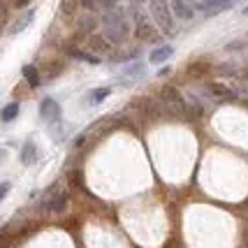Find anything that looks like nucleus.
I'll use <instances>...</instances> for the list:
<instances>
[{
  "instance_id": "4",
  "label": "nucleus",
  "mask_w": 248,
  "mask_h": 248,
  "mask_svg": "<svg viewBox=\"0 0 248 248\" xmlns=\"http://www.w3.org/2000/svg\"><path fill=\"white\" fill-rule=\"evenodd\" d=\"M61 116H63L61 105L56 102L54 97H44L42 102H40V119H42L44 123L54 125V123H58V121H61Z\"/></svg>"
},
{
  "instance_id": "21",
  "label": "nucleus",
  "mask_w": 248,
  "mask_h": 248,
  "mask_svg": "<svg viewBox=\"0 0 248 248\" xmlns=\"http://www.w3.org/2000/svg\"><path fill=\"white\" fill-rule=\"evenodd\" d=\"M79 10V0H61V12L63 16H75Z\"/></svg>"
},
{
  "instance_id": "22",
  "label": "nucleus",
  "mask_w": 248,
  "mask_h": 248,
  "mask_svg": "<svg viewBox=\"0 0 248 248\" xmlns=\"http://www.w3.org/2000/svg\"><path fill=\"white\" fill-rule=\"evenodd\" d=\"M216 72L220 77H232V75H237V67H234V65H230V63H223V65H218L216 67Z\"/></svg>"
},
{
  "instance_id": "30",
  "label": "nucleus",
  "mask_w": 248,
  "mask_h": 248,
  "mask_svg": "<svg viewBox=\"0 0 248 248\" xmlns=\"http://www.w3.org/2000/svg\"><path fill=\"white\" fill-rule=\"evenodd\" d=\"M244 79H248V67H246V70H244Z\"/></svg>"
},
{
  "instance_id": "20",
  "label": "nucleus",
  "mask_w": 248,
  "mask_h": 248,
  "mask_svg": "<svg viewBox=\"0 0 248 248\" xmlns=\"http://www.w3.org/2000/svg\"><path fill=\"white\" fill-rule=\"evenodd\" d=\"M209 70H211V65L204 63V61H197V63L188 65V77H193V79H202L204 75H209Z\"/></svg>"
},
{
  "instance_id": "2",
  "label": "nucleus",
  "mask_w": 248,
  "mask_h": 248,
  "mask_svg": "<svg viewBox=\"0 0 248 248\" xmlns=\"http://www.w3.org/2000/svg\"><path fill=\"white\" fill-rule=\"evenodd\" d=\"M149 7H151L153 21L160 28L162 35H172L176 28H174V14H172L170 2L167 0H149Z\"/></svg>"
},
{
  "instance_id": "14",
  "label": "nucleus",
  "mask_w": 248,
  "mask_h": 248,
  "mask_svg": "<svg viewBox=\"0 0 248 248\" xmlns=\"http://www.w3.org/2000/svg\"><path fill=\"white\" fill-rule=\"evenodd\" d=\"M32 19H35V10L31 7V10H26L21 16H19V19L10 26V35H19V32H23L32 23Z\"/></svg>"
},
{
  "instance_id": "23",
  "label": "nucleus",
  "mask_w": 248,
  "mask_h": 248,
  "mask_svg": "<svg viewBox=\"0 0 248 248\" xmlns=\"http://www.w3.org/2000/svg\"><path fill=\"white\" fill-rule=\"evenodd\" d=\"M241 49H246V40H232L225 44V51H241Z\"/></svg>"
},
{
  "instance_id": "5",
  "label": "nucleus",
  "mask_w": 248,
  "mask_h": 248,
  "mask_svg": "<svg viewBox=\"0 0 248 248\" xmlns=\"http://www.w3.org/2000/svg\"><path fill=\"white\" fill-rule=\"evenodd\" d=\"M135 37H137L140 42H160L162 35L155 31V26L144 16V19H140V21L135 23Z\"/></svg>"
},
{
  "instance_id": "18",
  "label": "nucleus",
  "mask_w": 248,
  "mask_h": 248,
  "mask_svg": "<svg viewBox=\"0 0 248 248\" xmlns=\"http://www.w3.org/2000/svg\"><path fill=\"white\" fill-rule=\"evenodd\" d=\"M19 109H21L19 102H7L5 107L0 109V121H2V123H12V121L19 116Z\"/></svg>"
},
{
  "instance_id": "27",
  "label": "nucleus",
  "mask_w": 248,
  "mask_h": 248,
  "mask_svg": "<svg viewBox=\"0 0 248 248\" xmlns=\"http://www.w3.org/2000/svg\"><path fill=\"white\" fill-rule=\"evenodd\" d=\"M5 158H7V151H5V149H0V162L5 160Z\"/></svg>"
},
{
  "instance_id": "12",
  "label": "nucleus",
  "mask_w": 248,
  "mask_h": 248,
  "mask_svg": "<svg viewBox=\"0 0 248 248\" xmlns=\"http://www.w3.org/2000/svg\"><path fill=\"white\" fill-rule=\"evenodd\" d=\"M65 206H67V193H65V190L51 195V197L44 202V209H46V211H51V214H61Z\"/></svg>"
},
{
  "instance_id": "17",
  "label": "nucleus",
  "mask_w": 248,
  "mask_h": 248,
  "mask_svg": "<svg viewBox=\"0 0 248 248\" xmlns=\"http://www.w3.org/2000/svg\"><path fill=\"white\" fill-rule=\"evenodd\" d=\"M65 51H67V56H72V58H77V61H84V63H91V65L100 63V56L91 54V51H81V49H77V46H67Z\"/></svg>"
},
{
  "instance_id": "31",
  "label": "nucleus",
  "mask_w": 248,
  "mask_h": 248,
  "mask_svg": "<svg viewBox=\"0 0 248 248\" xmlns=\"http://www.w3.org/2000/svg\"><path fill=\"white\" fill-rule=\"evenodd\" d=\"M0 21H2V14H0Z\"/></svg>"
},
{
  "instance_id": "6",
  "label": "nucleus",
  "mask_w": 248,
  "mask_h": 248,
  "mask_svg": "<svg viewBox=\"0 0 248 248\" xmlns=\"http://www.w3.org/2000/svg\"><path fill=\"white\" fill-rule=\"evenodd\" d=\"M193 7L202 10L204 14H209V16H216L220 12L232 10V0H197Z\"/></svg>"
},
{
  "instance_id": "28",
  "label": "nucleus",
  "mask_w": 248,
  "mask_h": 248,
  "mask_svg": "<svg viewBox=\"0 0 248 248\" xmlns=\"http://www.w3.org/2000/svg\"><path fill=\"white\" fill-rule=\"evenodd\" d=\"M130 2H137V5H141V2H146V0H130Z\"/></svg>"
},
{
  "instance_id": "19",
  "label": "nucleus",
  "mask_w": 248,
  "mask_h": 248,
  "mask_svg": "<svg viewBox=\"0 0 248 248\" xmlns=\"http://www.w3.org/2000/svg\"><path fill=\"white\" fill-rule=\"evenodd\" d=\"M125 77H128V79H132V81H140V79H144V77H146V65L140 63V61H135L132 65H128V67H125Z\"/></svg>"
},
{
  "instance_id": "29",
  "label": "nucleus",
  "mask_w": 248,
  "mask_h": 248,
  "mask_svg": "<svg viewBox=\"0 0 248 248\" xmlns=\"http://www.w3.org/2000/svg\"><path fill=\"white\" fill-rule=\"evenodd\" d=\"M244 16H248V5H246V7H244Z\"/></svg>"
},
{
  "instance_id": "16",
  "label": "nucleus",
  "mask_w": 248,
  "mask_h": 248,
  "mask_svg": "<svg viewBox=\"0 0 248 248\" xmlns=\"http://www.w3.org/2000/svg\"><path fill=\"white\" fill-rule=\"evenodd\" d=\"M21 75H23V79L28 81V86H31V88H37L40 84H42L40 70H37L35 65H23V67H21Z\"/></svg>"
},
{
  "instance_id": "10",
  "label": "nucleus",
  "mask_w": 248,
  "mask_h": 248,
  "mask_svg": "<svg viewBox=\"0 0 248 248\" xmlns=\"http://www.w3.org/2000/svg\"><path fill=\"white\" fill-rule=\"evenodd\" d=\"M37 158H40V151H37V144L32 140H26L21 146V153H19V160L28 167V165H35L37 162Z\"/></svg>"
},
{
  "instance_id": "8",
  "label": "nucleus",
  "mask_w": 248,
  "mask_h": 248,
  "mask_svg": "<svg viewBox=\"0 0 248 248\" xmlns=\"http://www.w3.org/2000/svg\"><path fill=\"white\" fill-rule=\"evenodd\" d=\"M206 91L216 97V100H220V102H234V100H237V93H234L232 88L225 86V84H218V81L206 84Z\"/></svg>"
},
{
  "instance_id": "7",
  "label": "nucleus",
  "mask_w": 248,
  "mask_h": 248,
  "mask_svg": "<svg viewBox=\"0 0 248 248\" xmlns=\"http://www.w3.org/2000/svg\"><path fill=\"white\" fill-rule=\"evenodd\" d=\"M111 49H114V44L109 42L105 35H91L88 37V51L91 54H95V56H107V54H111Z\"/></svg>"
},
{
  "instance_id": "3",
  "label": "nucleus",
  "mask_w": 248,
  "mask_h": 248,
  "mask_svg": "<svg viewBox=\"0 0 248 248\" xmlns=\"http://www.w3.org/2000/svg\"><path fill=\"white\" fill-rule=\"evenodd\" d=\"M160 102L162 107H167L172 111V116H181L186 119V97L181 95V91L172 84H167V86L160 88Z\"/></svg>"
},
{
  "instance_id": "11",
  "label": "nucleus",
  "mask_w": 248,
  "mask_h": 248,
  "mask_svg": "<svg viewBox=\"0 0 248 248\" xmlns=\"http://www.w3.org/2000/svg\"><path fill=\"white\" fill-rule=\"evenodd\" d=\"M172 56H174L172 44H160V46H155L151 54H149V63L151 65H162L165 61H170Z\"/></svg>"
},
{
  "instance_id": "24",
  "label": "nucleus",
  "mask_w": 248,
  "mask_h": 248,
  "mask_svg": "<svg viewBox=\"0 0 248 248\" xmlns=\"http://www.w3.org/2000/svg\"><path fill=\"white\" fill-rule=\"evenodd\" d=\"M79 7H84L86 12H95L97 10V0H79Z\"/></svg>"
},
{
  "instance_id": "26",
  "label": "nucleus",
  "mask_w": 248,
  "mask_h": 248,
  "mask_svg": "<svg viewBox=\"0 0 248 248\" xmlns=\"http://www.w3.org/2000/svg\"><path fill=\"white\" fill-rule=\"evenodd\" d=\"M241 239H244V246L248 248V227H246V230H244V234H241Z\"/></svg>"
},
{
  "instance_id": "25",
  "label": "nucleus",
  "mask_w": 248,
  "mask_h": 248,
  "mask_svg": "<svg viewBox=\"0 0 248 248\" xmlns=\"http://www.w3.org/2000/svg\"><path fill=\"white\" fill-rule=\"evenodd\" d=\"M10 188H12L10 181H2V184H0V202H2V200L7 197V193H10Z\"/></svg>"
},
{
  "instance_id": "15",
  "label": "nucleus",
  "mask_w": 248,
  "mask_h": 248,
  "mask_svg": "<svg viewBox=\"0 0 248 248\" xmlns=\"http://www.w3.org/2000/svg\"><path fill=\"white\" fill-rule=\"evenodd\" d=\"M111 95V88L109 86H100V88H93V91H88L86 93V105H100V102H105L107 97Z\"/></svg>"
},
{
  "instance_id": "1",
  "label": "nucleus",
  "mask_w": 248,
  "mask_h": 248,
  "mask_svg": "<svg viewBox=\"0 0 248 248\" xmlns=\"http://www.w3.org/2000/svg\"><path fill=\"white\" fill-rule=\"evenodd\" d=\"M100 21H102V35H105L114 46L128 42V37L132 31H130V21H128V16H125V12L121 10V7L102 12Z\"/></svg>"
},
{
  "instance_id": "9",
  "label": "nucleus",
  "mask_w": 248,
  "mask_h": 248,
  "mask_svg": "<svg viewBox=\"0 0 248 248\" xmlns=\"http://www.w3.org/2000/svg\"><path fill=\"white\" fill-rule=\"evenodd\" d=\"M172 14L176 19H181V21H190L195 16V7L190 0H172Z\"/></svg>"
},
{
  "instance_id": "32",
  "label": "nucleus",
  "mask_w": 248,
  "mask_h": 248,
  "mask_svg": "<svg viewBox=\"0 0 248 248\" xmlns=\"http://www.w3.org/2000/svg\"><path fill=\"white\" fill-rule=\"evenodd\" d=\"M246 42H248V35H246Z\"/></svg>"
},
{
  "instance_id": "13",
  "label": "nucleus",
  "mask_w": 248,
  "mask_h": 248,
  "mask_svg": "<svg viewBox=\"0 0 248 248\" xmlns=\"http://www.w3.org/2000/svg\"><path fill=\"white\" fill-rule=\"evenodd\" d=\"M77 28L81 32H86V35H93L97 28V16L93 12H84V14L77 19Z\"/></svg>"
}]
</instances>
